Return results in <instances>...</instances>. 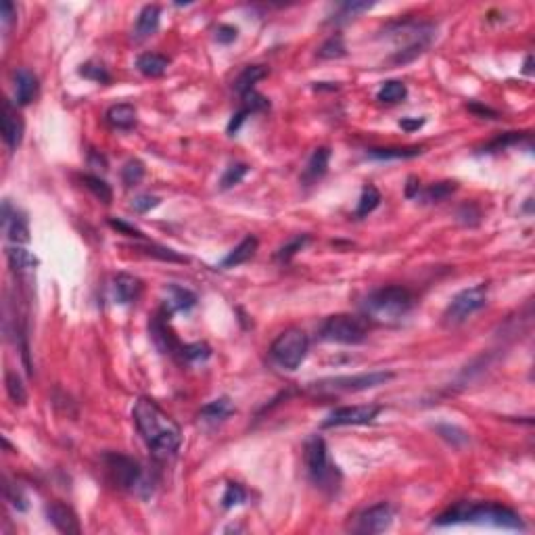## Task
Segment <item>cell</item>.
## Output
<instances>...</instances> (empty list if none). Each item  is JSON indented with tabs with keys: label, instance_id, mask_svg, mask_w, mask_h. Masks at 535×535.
I'll list each match as a JSON object with an SVG mask.
<instances>
[{
	"label": "cell",
	"instance_id": "obj_53",
	"mask_svg": "<svg viewBox=\"0 0 535 535\" xmlns=\"http://www.w3.org/2000/svg\"><path fill=\"white\" fill-rule=\"evenodd\" d=\"M532 63H534V56L529 54V56L525 59V69H523V71H525L527 75H532V71H534V69H532Z\"/></svg>",
	"mask_w": 535,
	"mask_h": 535
},
{
	"label": "cell",
	"instance_id": "obj_33",
	"mask_svg": "<svg viewBox=\"0 0 535 535\" xmlns=\"http://www.w3.org/2000/svg\"><path fill=\"white\" fill-rule=\"evenodd\" d=\"M347 48H345V42H343V36L341 33H335L331 36L320 48H318V56L320 59H341L345 56Z\"/></svg>",
	"mask_w": 535,
	"mask_h": 535
},
{
	"label": "cell",
	"instance_id": "obj_8",
	"mask_svg": "<svg viewBox=\"0 0 535 535\" xmlns=\"http://www.w3.org/2000/svg\"><path fill=\"white\" fill-rule=\"evenodd\" d=\"M488 303V285H475L471 289L460 291L446 308L444 312V326L454 329L465 324L473 314H477L479 310H483Z\"/></svg>",
	"mask_w": 535,
	"mask_h": 535
},
{
	"label": "cell",
	"instance_id": "obj_19",
	"mask_svg": "<svg viewBox=\"0 0 535 535\" xmlns=\"http://www.w3.org/2000/svg\"><path fill=\"white\" fill-rule=\"evenodd\" d=\"M257 245H259V241L253 236V234H247L224 259H222V268H236V266H241V264H245V262H249L253 255H255V251H257Z\"/></svg>",
	"mask_w": 535,
	"mask_h": 535
},
{
	"label": "cell",
	"instance_id": "obj_32",
	"mask_svg": "<svg viewBox=\"0 0 535 535\" xmlns=\"http://www.w3.org/2000/svg\"><path fill=\"white\" fill-rule=\"evenodd\" d=\"M4 383H6V393H8V398H10L15 404L23 406V404L27 402V391H25V385H23L21 377H19L17 372H13V370H6Z\"/></svg>",
	"mask_w": 535,
	"mask_h": 535
},
{
	"label": "cell",
	"instance_id": "obj_49",
	"mask_svg": "<svg viewBox=\"0 0 535 535\" xmlns=\"http://www.w3.org/2000/svg\"><path fill=\"white\" fill-rule=\"evenodd\" d=\"M0 8H2V25L8 27V25L13 23V19L17 17V8H15V4L8 2V0H4V2L0 4Z\"/></svg>",
	"mask_w": 535,
	"mask_h": 535
},
{
	"label": "cell",
	"instance_id": "obj_9",
	"mask_svg": "<svg viewBox=\"0 0 535 535\" xmlns=\"http://www.w3.org/2000/svg\"><path fill=\"white\" fill-rule=\"evenodd\" d=\"M105 467H107V473L111 477V481L121 488V490H128V492H134L138 490L144 479H142V467L130 458V456H123V454H117V452H109L105 454Z\"/></svg>",
	"mask_w": 535,
	"mask_h": 535
},
{
	"label": "cell",
	"instance_id": "obj_31",
	"mask_svg": "<svg viewBox=\"0 0 535 535\" xmlns=\"http://www.w3.org/2000/svg\"><path fill=\"white\" fill-rule=\"evenodd\" d=\"M82 182H84V186H86L98 201H103L105 205H109V203L113 201V190H111V186H109L105 180H100L98 176L86 174V176H82Z\"/></svg>",
	"mask_w": 535,
	"mask_h": 535
},
{
	"label": "cell",
	"instance_id": "obj_48",
	"mask_svg": "<svg viewBox=\"0 0 535 535\" xmlns=\"http://www.w3.org/2000/svg\"><path fill=\"white\" fill-rule=\"evenodd\" d=\"M249 115H251V113H249L247 109H243V107H241V109H239V111L232 115V119H230V123H228V134H234V132H239V128L243 126V121H245Z\"/></svg>",
	"mask_w": 535,
	"mask_h": 535
},
{
	"label": "cell",
	"instance_id": "obj_36",
	"mask_svg": "<svg viewBox=\"0 0 535 535\" xmlns=\"http://www.w3.org/2000/svg\"><path fill=\"white\" fill-rule=\"evenodd\" d=\"M247 172H249V165H247V163H230V165L226 167L222 180H220V188H222V190H228V188L236 186V184L247 176Z\"/></svg>",
	"mask_w": 535,
	"mask_h": 535
},
{
	"label": "cell",
	"instance_id": "obj_45",
	"mask_svg": "<svg viewBox=\"0 0 535 535\" xmlns=\"http://www.w3.org/2000/svg\"><path fill=\"white\" fill-rule=\"evenodd\" d=\"M157 205H159V197H153V195H138L130 203V207L134 211H138V213H146V211H151Z\"/></svg>",
	"mask_w": 535,
	"mask_h": 535
},
{
	"label": "cell",
	"instance_id": "obj_21",
	"mask_svg": "<svg viewBox=\"0 0 535 535\" xmlns=\"http://www.w3.org/2000/svg\"><path fill=\"white\" fill-rule=\"evenodd\" d=\"M169 59L159 52H144L136 59V69L146 77H159L167 71Z\"/></svg>",
	"mask_w": 535,
	"mask_h": 535
},
{
	"label": "cell",
	"instance_id": "obj_26",
	"mask_svg": "<svg viewBox=\"0 0 535 535\" xmlns=\"http://www.w3.org/2000/svg\"><path fill=\"white\" fill-rule=\"evenodd\" d=\"M167 301L165 306L169 308V312H178V310H190L195 303H197V295L188 289H182L178 285H169L167 287Z\"/></svg>",
	"mask_w": 535,
	"mask_h": 535
},
{
	"label": "cell",
	"instance_id": "obj_46",
	"mask_svg": "<svg viewBox=\"0 0 535 535\" xmlns=\"http://www.w3.org/2000/svg\"><path fill=\"white\" fill-rule=\"evenodd\" d=\"M109 226L113 230H117L119 234H126V236H132V239H144V234L138 228H134V226H130L121 220H109Z\"/></svg>",
	"mask_w": 535,
	"mask_h": 535
},
{
	"label": "cell",
	"instance_id": "obj_25",
	"mask_svg": "<svg viewBox=\"0 0 535 535\" xmlns=\"http://www.w3.org/2000/svg\"><path fill=\"white\" fill-rule=\"evenodd\" d=\"M372 159L379 161H391V159H414L423 155V146H387V149H370L366 153Z\"/></svg>",
	"mask_w": 535,
	"mask_h": 535
},
{
	"label": "cell",
	"instance_id": "obj_30",
	"mask_svg": "<svg viewBox=\"0 0 535 535\" xmlns=\"http://www.w3.org/2000/svg\"><path fill=\"white\" fill-rule=\"evenodd\" d=\"M381 205V193L377 186L368 184L362 188L360 201H358V209H356V218H366L368 213H372L377 207Z\"/></svg>",
	"mask_w": 535,
	"mask_h": 535
},
{
	"label": "cell",
	"instance_id": "obj_1",
	"mask_svg": "<svg viewBox=\"0 0 535 535\" xmlns=\"http://www.w3.org/2000/svg\"><path fill=\"white\" fill-rule=\"evenodd\" d=\"M134 425L144 439L146 448L161 458L174 456L182 444V431L178 423L167 416L153 400L140 398L132 410Z\"/></svg>",
	"mask_w": 535,
	"mask_h": 535
},
{
	"label": "cell",
	"instance_id": "obj_47",
	"mask_svg": "<svg viewBox=\"0 0 535 535\" xmlns=\"http://www.w3.org/2000/svg\"><path fill=\"white\" fill-rule=\"evenodd\" d=\"M236 36H239V29L234 25H218L216 29V40L220 44H230L236 40Z\"/></svg>",
	"mask_w": 535,
	"mask_h": 535
},
{
	"label": "cell",
	"instance_id": "obj_44",
	"mask_svg": "<svg viewBox=\"0 0 535 535\" xmlns=\"http://www.w3.org/2000/svg\"><path fill=\"white\" fill-rule=\"evenodd\" d=\"M523 138H525V132H508V134L496 138L494 142H490L485 149H488V151H500V149H506V146H511V144L521 142Z\"/></svg>",
	"mask_w": 535,
	"mask_h": 535
},
{
	"label": "cell",
	"instance_id": "obj_39",
	"mask_svg": "<svg viewBox=\"0 0 535 535\" xmlns=\"http://www.w3.org/2000/svg\"><path fill=\"white\" fill-rule=\"evenodd\" d=\"M310 243V234H301V236H295V239H291L287 245H282L280 249H278V253H276V259L278 262H289L293 255H297L306 245Z\"/></svg>",
	"mask_w": 535,
	"mask_h": 535
},
{
	"label": "cell",
	"instance_id": "obj_23",
	"mask_svg": "<svg viewBox=\"0 0 535 535\" xmlns=\"http://www.w3.org/2000/svg\"><path fill=\"white\" fill-rule=\"evenodd\" d=\"M6 259H8V266L15 272H29L38 266V257L31 251L23 249L21 245L6 247Z\"/></svg>",
	"mask_w": 535,
	"mask_h": 535
},
{
	"label": "cell",
	"instance_id": "obj_4",
	"mask_svg": "<svg viewBox=\"0 0 535 535\" xmlns=\"http://www.w3.org/2000/svg\"><path fill=\"white\" fill-rule=\"evenodd\" d=\"M306 465L310 479L324 492H335L341 483L339 469L329 460V450L322 437L314 435L306 444Z\"/></svg>",
	"mask_w": 535,
	"mask_h": 535
},
{
	"label": "cell",
	"instance_id": "obj_27",
	"mask_svg": "<svg viewBox=\"0 0 535 535\" xmlns=\"http://www.w3.org/2000/svg\"><path fill=\"white\" fill-rule=\"evenodd\" d=\"M375 6V2H360V0H349V2H341L335 10V15L329 19L331 23H345L349 19H356L358 15L370 10Z\"/></svg>",
	"mask_w": 535,
	"mask_h": 535
},
{
	"label": "cell",
	"instance_id": "obj_7",
	"mask_svg": "<svg viewBox=\"0 0 535 535\" xmlns=\"http://www.w3.org/2000/svg\"><path fill=\"white\" fill-rule=\"evenodd\" d=\"M395 375L389 370H372V372H362L354 377H333V379H322L318 383H312L310 389L318 393H356V391H366L379 385H385L393 379Z\"/></svg>",
	"mask_w": 535,
	"mask_h": 535
},
{
	"label": "cell",
	"instance_id": "obj_17",
	"mask_svg": "<svg viewBox=\"0 0 535 535\" xmlns=\"http://www.w3.org/2000/svg\"><path fill=\"white\" fill-rule=\"evenodd\" d=\"M329 161H331V149H329V146H318V149L312 153V157L308 159L306 167H303L301 182H303L306 186L318 182V180L326 174Z\"/></svg>",
	"mask_w": 535,
	"mask_h": 535
},
{
	"label": "cell",
	"instance_id": "obj_42",
	"mask_svg": "<svg viewBox=\"0 0 535 535\" xmlns=\"http://www.w3.org/2000/svg\"><path fill=\"white\" fill-rule=\"evenodd\" d=\"M270 107V100L266 96H262L255 90H249L243 94V109H247L249 113H257V111H266Z\"/></svg>",
	"mask_w": 535,
	"mask_h": 535
},
{
	"label": "cell",
	"instance_id": "obj_12",
	"mask_svg": "<svg viewBox=\"0 0 535 535\" xmlns=\"http://www.w3.org/2000/svg\"><path fill=\"white\" fill-rule=\"evenodd\" d=\"M2 228L8 241L15 245H25L29 241V222L23 211L10 207L8 201L2 203Z\"/></svg>",
	"mask_w": 535,
	"mask_h": 535
},
{
	"label": "cell",
	"instance_id": "obj_5",
	"mask_svg": "<svg viewBox=\"0 0 535 535\" xmlns=\"http://www.w3.org/2000/svg\"><path fill=\"white\" fill-rule=\"evenodd\" d=\"M308 345H310L308 335L301 329H287L270 345V356L280 368L295 370L306 360Z\"/></svg>",
	"mask_w": 535,
	"mask_h": 535
},
{
	"label": "cell",
	"instance_id": "obj_6",
	"mask_svg": "<svg viewBox=\"0 0 535 535\" xmlns=\"http://www.w3.org/2000/svg\"><path fill=\"white\" fill-rule=\"evenodd\" d=\"M368 337V324L364 318L349 316V314H337L326 318V322L320 329V339L329 343H341V345H360Z\"/></svg>",
	"mask_w": 535,
	"mask_h": 535
},
{
	"label": "cell",
	"instance_id": "obj_35",
	"mask_svg": "<svg viewBox=\"0 0 535 535\" xmlns=\"http://www.w3.org/2000/svg\"><path fill=\"white\" fill-rule=\"evenodd\" d=\"M80 75H84L86 80H92L96 84H109L111 82V73L107 71V67L103 63L96 61H88L80 67Z\"/></svg>",
	"mask_w": 535,
	"mask_h": 535
},
{
	"label": "cell",
	"instance_id": "obj_34",
	"mask_svg": "<svg viewBox=\"0 0 535 535\" xmlns=\"http://www.w3.org/2000/svg\"><path fill=\"white\" fill-rule=\"evenodd\" d=\"M138 251L146 253V255H153L157 259H163V262H176V264H186L188 259L180 253H176L174 249H167V247H159V245H138L136 247Z\"/></svg>",
	"mask_w": 535,
	"mask_h": 535
},
{
	"label": "cell",
	"instance_id": "obj_10",
	"mask_svg": "<svg viewBox=\"0 0 535 535\" xmlns=\"http://www.w3.org/2000/svg\"><path fill=\"white\" fill-rule=\"evenodd\" d=\"M381 406L377 404H362V406H341L335 408L324 421L322 427L331 429V427H354V425H370L379 414H381Z\"/></svg>",
	"mask_w": 535,
	"mask_h": 535
},
{
	"label": "cell",
	"instance_id": "obj_41",
	"mask_svg": "<svg viewBox=\"0 0 535 535\" xmlns=\"http://www.w3.org/2000/svg\"><path fill=\"white\" fill-rule=\"evenodd\" d=\"M247 500V492L239 485V483H228L226 492L222 496V506L224 508H234L239 504H243Z\"/></svg>",
	"mask_w": 535,
	"mask_h": 535
},
{
	"label": "cell",
	"instance_id": "obj_16",
	"mask_svg": "<svg viewBox=\"0 0 535 535\" xmlns=\"http://www.w3.org/2000/svg\"><path fill=\"white\" fill-rule=\"evenodd\" d=\"M157 27H159V6L157 4H146L136 17L134 29H132V40L142 42V40L151 38L157 31Z\"/></svg>",
	"mask_w": 535,
	"mask_h": 535
},
{
	"label": "cell",
	"instance_id": "obj_11",
	"mask_svg": "<svg viewBox=\"0 0 535 535\" xmlns=\"http://www.w3.org/2000/svg\"><path fill=\"white\" fill-rule=\"evenodd\" d=\"M393 523V508L385 502L364 511L360 517H358V523L354 527L356 534H364V535H372V534H383L391 527Z\"/></svg>",
	"mask_w": 535,
	"mask_h": 535
},
{
	"label": "cell",
	"instance_id": "obj_28",
	"mask_svg": "<svg viewBox=\"0 0 535 535\" xmlns=\"http://www.w3.org/2000/svg\"><path fill=\"white\" fill-rule=\"evenodd\" d=\"M456 188H458V184H456V182H452V180L437 182V184H431V186H429V188H425V190H419L416 199L421 197V201H423V203H439V201L448 199V197H450Z\"/></svg>",
	"mask_w": 535,
	"mask_h": 535
},
{
	"label": "cell",
	"instance_id": "obj_22",
	"mask_svg": "<svg viewBox=\"0 0 535 535\" xmlns=\"http://www.w3.org/2000/svg\"><path fill=\"white\" fill-rule=\"evenodd\" d=\"M234 414V406L230 402V398H218L209 404H205L199 412V419L207 421V423H220V421H226L228 416Z\"/></svg>",
	"mask_w": 535,
	"mask_h": 535
},
{
	"label": "cell",
	"instance_id": "obj_29",
	"mask_svg": "<svg viewBox=\"0 0 535 535\" xmlns=\"http://www.w3.org/2000/svg\"><path fill=\"white\" fill-rule=\"evenodd\" d=\"M408 96V88L404 82H398V80H389L385 82L379 92H377V98L381 103H387V105H395V103H402L404 98Z\"/></svg>",
	"mask_w": 535,
	"mask_h": 535
},
{
	"label": "cell",
	"instance_id": "obj_38",
	"mask_svg": "<svg viewBox=\"0 0 535 535\" xmlns=\"http://www.w3.org/2000/svg\"><path fill=\"white\" fill-rule=\"evenodd\" d=\"M437 433H439L448 444H452L454 448H460V446L469 444L467 431H462V429L456 427V425H437Z\"/></svg>",
	"mask_w": 535,
	"mask_h": 535
},
{
	"label": "cell",
	"instance_id": "obj_37",
	"mask_svg": "<svg viewBox=\"0 0 535 535\" xmlns=\"http://www.w3.org/2000/svg\"><path fill=\"white\" fill-rule=\"evenodd\" d=\"M144 178V165L138 161V159H130L123 167H121V180L123 184L130 188V186H136L140 180Z\"/></svg>",
	"mask_w": 535,
	"mask_h": 535
},
{
	"label": "cell",
	"instance_id": "obj_24",
	"mask_svg": "<svg viewBox=\"0 0 535 535\" xmlns=\"http://www.w3.org/2000/svg\"><path fill=\"white\" fill-rule=\"evenodd\" d=\"M266 75H268V69H266L264 65H249V67H245V69L239 73V77L234 80V90L243 96L245 92L255 90V84H257L259 80H264Z\"/></svg>",
	"mask_w": 535,
	"mask_h": 535
},
{
	"label": "cell",
	"instance_id": "obj_15",
	"mask_svg": "<svg viewBox=\"0 0 535 535\" xmlns=\"http://www.w3.org/2000/svg\"><path fill=\"white\" fill-rule=\"evenodd\" d=\"M142 295V282L140 278L132 274H117L113 278V297L117 303H134Z\"/></svg>",
	"mask_w": 535,
	"mask_h": 535
},
{
	"label": "cell",
	"instance_id": "obj_2",
	"mask_svg": "<svg viewBox=\"0 0 535 535\" xmlns=\"http://www.w3.org/2000/svg\"><path fill=\"white\" fill-rule=\"evenodd\" d=\"M412 308H414V295L400 285L381 287L372 291L362 303L364 320L383 324V326L400 324L412 312Z\"/></svg>",
	"mask_w": 535,
	"mask_h": 535
},
{
	"label": "cell",
	"instance_id": "obj_52",
	"mask_svg": "<svg viewBox=\"0 0 535 535\" xmlns=\"http://www.w3.org/2000/svg\"><path fill=\"white\" fill-rule=\"evenodd\" d=\"M469 109H471V111H475V113H479V115H492V117H496V113H494L492 109H488V107H481V105H471Z\"/></svg>",
	"mask_w": 535,
	"mask_h": 535
},
{
	"label": "cell",
	"instance_id": "obj_40",
	"mask_svg": "<svg viewBox=\"0 0 535 535\" xmlns=\"http://www.w3.org/2000/svg\"><path fill=\"white\" fill-rule=\"evenodd\" d=\"M180 356L186 362H199V360H207L211 356V349L205 343H190L180 347Z\"/></svg>",
	"mask_w": 535,
	"mask_h": 535
},
{
	"label": "cell",
	"instance_id": "obj_20",
	"mask_svg": "<svg viewBox=\"0 0 535 535\" xmlns=\"http://www.w3.org/2000/svg\"><path fill=\"white\" fill-rule=\"evenodd\" d=\"M107 123L115 130H132L136 126V109L130 103H119L113 105L107 111Z\"/></svg>",
	"mask_w": 535,
	"mask_h": 535
},
{
	"label": "cell",
	"instance_id": "obj_51",
	"mask_svg": "<svg viewBox=\"0 0 535 535\" xmlns=\"http://www.w3.org/2000/svg\"><path fill=\"white\" fill-rule=\"evenodd\" d=\"M419 190H421V182H419L416 178H410V180H408L406 195H408V197H416V195H419Z\"/></svg>",
	"mask_w": 535,
	"mask_h": 535
},
{
	"label": "cell",
	"instance_id": "obj_50",
	"mask_svg": "<svg viewBox=\"0 0 535 535\" xmlns=\"http://www.w3.org/2000/svg\"><path fill=\"white\" fill-rule=\"evenodd\" d=\"M423 123H425V119H400V126L406 132H414V130L423 128Z\"/></svg>",
	"mask_w": 535,
	"mask_h": 535
},
{
	"label": "cell",
	"instance_id": "obj_18",
	"mask_svg": "<svg viewBox=\"0 0 535 535\" xmlns=\"http://www.w3.org/2000/svg\"><path fill=\"white\" fill-rule=\"evenodd\" d=\"M38 86H40L38 77L29 69H25V67L17 69L15 71V103L21 107L29 105L38 94Z\"/></svg>",
	"mask_w": 535,
	"mask_h": 535
},
{
	"label": "cell",
	"instance_id": "obj_43",
	"mask_svg": "<svg viewBox=\"0 0 535 535\" xmlns=\"http://www.w3.org/2000/svg\"><path fill=\"white\" fill-rule=\"evenodd\" d=\"M2 490H4V498H6V502H8L13 508H17V511H27V500H25V496L21 494V490H19L17 485L8 483V481L4 479Z\"/></svg>",
	"mask_w": 535,
	"mask_h": 535
},
{
	"label": "cell",
	"instance_id": "obj_3",
	"mask_svg": "<svg viewBox=\"0 0 535 535\" xmlns=\"http://www.w3.org/2000/svg\"><path fill=\"white\" fill-rule=\"evenodd\" d=\"M458 523H494L498 527L506 529H525L521 517L496 502H483V504H473V502H458L452 508H448L444 515L435 519V525H458Z\"/></svg>",
	"mask_w": 535,
	"mask_h": 535
},
{
	"label": "cell",
	"instance_id": "obj_13",
	"mask_svg": "<svg viewBox=\"0 0 535 535\" xmlns=\"http://www.w3.org/2000/svg\"><path fill=\"white\" fill-rule=\"evenodd\" d=\"M2 138L8 151H17L23 140V119L17 113V107L10 105V100L2 103Z\"/></svg>",
	"mask_w": 535,
	"mask_h": 535
},
{
	"label": "cell",
	"instance_id": "obj_14",
	"mask_svg": "<svg viewBox=\"0 0 535 535\" xmlns=\"http://www.w3.org/2000/svg\"><path fill=\"white\" fill-rule=\"evenodd\" d=\"M46 519L56 527V532L67 535H80L82 534V525L77 515L63 502H52L46 506Z\"/></svg>",
	"mask_w": 535,
	"mask_h": 535
}]
</instances>
